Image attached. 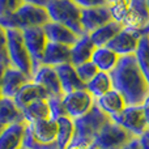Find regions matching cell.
I'll return each mask as SVG.
<instances>
[{
  "label": "cell",
  "mask_w": 149,
  "mask_h": 149,
  "mask_svg": "<svg viewBox=\"0 0 149 149\" xmlns=\"http://www.w3.org/2000/svg\"><path fill=\"white\" fill-rule=\"evenodd\" d=\"M113 88L124 98L127 106H141L149 94V82L135 55L122 56L118 65L110 72Z\"/></svg>",
  "instance_id": "cell-1"
},
{
  "label": "cell",
  "mask_w": 149,
  "mask_h": 149,
  "mask_svg": "<svg viewBox=\"0 0 149 149\" xmlns=\"http://www.w3.org/2000/svg\"><path fill=\"white\" fill-rule=\"evenodd\" d=\"M74 120V136L73 140L85 143L88 145H93L95 137L101 132V130L111 120V116L106 114L97 103L93 105L90 111L85 115L80 116Z\"/></svg>",
  "instance_id": "cell-2"
},
{
  "label": "cell",
  "mask_w": 149,
  "mask_h": 149,
  "mask_svg": "<svg viewBox=\"0 0 149 149\" xmlns=\"http://www.w3.org/2000/svg\"><path fill=\"white\" fill-rule=\"evenodd\" d=\"M50 21L51 18H50L46 7L25 3L13 15L0 18V25L4 26L5 29L16 28L24 30V29L34 28V26H45Z\"/></svg>",
  "instance_id": "cell-3"
},
{
  "label": "cell",
  "mask_w": 149,
  "mask_h": 149,
  "mask_svg": "<svg viewBox=\"0 0 149 149\" xmlns=\"http://www.w3.org/2000/svg\"><path fill=\"white\" fill-rule=\"evenodd\" d=\"M46 9L51 21L70 28L79 37L85 36L81 25V8L73 0H49Z\"/></svg>",
  "instance_id": "cell-4"
},
{
  "label": "cell",
  "mask_w": 149,
  "mask_h": 149,
  "mask_svg": "<svg viewBox=\"0 0 149 149\" xmlns=\"http://www.w3.org/2000/svg\"><path fill=\"white\" fill-rule=\"evenodd\" d=\"M7 47L9 63L12 67L22 71L33 80L34 74V63L28 47L24 41V34L21 29L8 28L7 29Z\"/></svg>",
  "instance_id": "cell-5"
},
{
  "label": "cell",
  "mask_w": 149,
  "mask_h": 149,
  "mask_svg": "<svg viewBox=\"0 0 149 149\" xmlns=\"http://www.w3.org/2000/svg\"><path fill=\"white\" fill-rule=\"evenodd\" d=\"M135 136L131 132L127 131L120 124H118L116 122H114L111 119L101 130V132L95 137L93 144L100 149H122Z\"/></svg>",
  "instance_id": "cell-6"
},
{
  "label": "cell",
  "mask_w": 149,
  "mask_h": 149,
  "mask_svg": "<svg viewBox=\"0 0 149 149\" xmlns=\"http://www.w3.org/2000/svg\"><path fill=\"white\" fill-rule=\"evenodd\" d=\"M111 119L136 137L141 136L143 132L149 128L141 106H126L124 110L113 115Z\"/></svg>",
  "instance_id": "cell-7"
},
{
  "label": "cell",
  "mask_w": 149,
  "mask_h": 149,
  "mask_svg": "<svg viewBox=\"0 0 149 149\" xmlns=\"http://www.w3.org/2000/svg\"><path fill=\"white\" fill-rule=\"evenodd\" d=\"M24 41L28 47V51L30 54L31 59L34 63V72L37 68L41 65V60L43 56V52L46 50V46L49 43V38L46 36L43 26H34V28H28L22 30Z\"/></svg>",
  "instance_id": "cell-8"
},
{
  "label": "cell",
  "mask_w": 149,
  "mask_h": 149,
  "mask_svg": "<svg viewBox=\"0 0 149 149\" xmlns=\"http://www.w3.org/2000/svg\"><path fill=\"white\" fill-rule=\"evenodd\" d=\"M95 103V100L89 90L81 89V90H74V92L67 93L64 94V106L67 114L70 118L77 119L80 116L85 115L93 105Z\"/></svg>",
  "instance_id": "cell-9"
},
{
  "label": "cell",
  "mask_w": 149,
  "mask_h": 149,
  "mask_svg": "<svg viewBox=\"0 0 149 149\" xmlns=\"http://www.w3.org/2000/svg\"><path fill=\"white\" fill-rule=\"evenodd\" d=\"M143 34L144 30H131L124 28L106 47L115 51L120 58L135 55Z\"/></svg>",
  "instance_id": "cell-10"
},
{
  "label": "cell",
  "mask_w": 149,
  "mask_h": 149,
  "mask_svg": "<svg viewBox=\"0 0 149 149\" xmlns=\"http://www.w3.org/2000/svg\"><path fill=\"white\" fill-rule=\"evenodd\" d=\"M111 12L109 5L93 8H81V25L84 28L85 34H90L95 29L111 22Z\"/></svg>",
  "instance_id": "cell-11"
},
{
  "label": "cell",
  "mask_w": 149,
  "mask_h": 149,
  "mask_svg": "<svg viewBox=\"0 0 149 149\" xmlns=\"http://www.w3.org/2000/svg\"><path fill=\"white\" fill-rule=\"evenodd\" d=\"M123 28L144 30L149 25V8L147 0H131V9L122 22Z\"/></svg>",
  "instance_id": "cell-12"
},
{
  "label": "cell",
  "mask_w": 149,
  "mask_h": 149,
  "mask_svg": "<svg viewBox=\"0 0 149 149\" xmlns=\"http://www.w3.org/2000/svg\"><path fill=\"white\" fill-rule=\"evenodd\" d=\"M31 81L37 82L47 90L50 95H64L56 68L51 65H39L33 74Z\"/></svg>",
  "instance_id": "cell-13"
},
{
  "label": "cell",
  "mask_w": 149,
  "mask_h": 149,
  "mask_svg": "<svg viewBox=\"0 0 149 149\" xmlns=\"http://www.w3.org/2000/svg\"><path fill=\"white\" fill-rule=\"evenodd\" d=\"M30 81L31 77H29L22 71L17 70L12 65L5 67L4 73H3V97L15 98L18 90Z\"/></svg>",
  "instance_id": "cell-14"
},
{
  "label": "cell",
  "mask_w": 149,
  "mask_h": 149,
  "mask_svg": "<svg viewBox=\"0 0 149 149\" xmlns=\"http://www.w3.org/2000/svg\"><path fill=\"white\" fill-rule=\"evenodd\" d=\"M28 122L9 124L0 135V149H21L24 147Z\"/></svg>",
  "instance_id": "cell-15"
},
{
  "label": "cell",
  "mask_w": 149,
  "mask_h": 149,
  "mask_svg": "<svg viewBox=\"0 0 149 149\" xmlns=\"http://www.w3.org/2000/svg\"><path fill=\"white\" fill-rule=\"evenodd\" d=\"M70 62H71V47L49 41L46 50L43 52V56H42L41 65L58 67L60 64Z\"/></svg>",
  "instance_id": "cell-16"
},
{
  "label": "cell",
  "mask_w": 149,
  "mask_h": 149,
  "mask_svg": "<svg viewBox=\"0 0 149 149\" xmlns=\"http://www.w3.org/2000/svg\"><path fill=\"white\" fill-rule=\"evenodd\" d=\"M56 72L59 76L60 84H62V89L64 92V94L74 90H81V89H86V84L80 80L79 74H77L76 67L71 63H64V64L58 65Z\"/></svg>",
  "instance_id": "cell-17"
},
{
  "label": "cell",
  "mask_w": 149,
  "mask_h": 149,
  "mask_svg": "<svg viewBox=\"0 0 149 149\" xmlns=\"http://www.w3.org/2000/svg\"><path fill=\"white\" fill-rule=\"evenodd\" d=\"M43 29L46 31V36L50 42H56V43L65 45L68 47H72L80 38L70 28H67V26L62 25L59 22H54V21L47 22L43 26Z\"/></svg>",
  "instance_id": "cell-18"
},
{
  "label": "cell",
  "mask_w": 149,
  "mask_h": 149,
  "mask_svg": "<svg viewBox=\"0 0 149 149\" xmlns=\"http://www.w3.org/2000/svg\"><path fill=\"white\" fill-rule=\"evenodd\" d=\"M50 94L47 93V90L45 88H42L41 85H38L37 82L30 81L28 84H25L18 93L15 95L13 101L16 102V105L22 110L24 107H26L28 105H30L31 102L38 100H49Z\"/></svg>",
  "instance_id": "cell-19"
},
{
  "label": "cell",
  "mask_w": 149,
  "mask_h": 149,
  "mask_svg": "<svg viewBox=\"0 0 149 149\" xmlns=\"http://www.w3.org/2000/svg\"><path fill=\"white\" fill-rule=\"evenodd\" d=\"M31 127V132H33L34 137L42 144H54L56 143L58 136V122L52 118L49 119H42V120H37L34 123H29Z\"/></svg>",
  "instance_id": "cell-20"
},
{
  "label": "cell",
  "mask_w": 149,
  "mask_h": 149,
  "mask_svg": "<svg viewBox=\"0 0 149 149\" xmlns=\"http://www.w3.org/2000/svg\"><path fill=\"white\" fill-rule=\"evenodd\" d=\"M95 45L92 42L89 34L80 37L79 41L71 47V64L74 67L80 64H84L86 62L92 60V56L95 51Z\"/></svg>",
  "instance_id": "cell-21"
},
{
  "label": "cell",
  "mask_w": 149,
  "mask_h": 149,
  "mask_svg": "<svg viewBox=\"0 0 149 149\" xmlns=\"http://www.w3.org/2000/svg\"><path fill=\"white\" fill-rule=\"evenodd\" d=\"M123 29L124 28L120 22H116V21L113 20L111 22L106 24V25L92 31L89 34V37L93 43L95 45V47H103V46H107Z\"/></svg>",
  "instance_id": "cell-22"
},
{
  "label": "cell",
  "mask_w": 149,
  "mask_h": 149,
  "mask_svg": "<svg viewBox=\"0 0 149 149\" xmlns=\"http://www.w3.org/2000/svg\"><path fill=\"white\" fill-rule=\"evenodd\" d=\"M26 122L24 118V113L13 101V98L3 97L0 100V123L4 126L15 123Z\"/></svg>",
  "instance_id": "cell-23"
},
{
  "label": "cell",
  "mask_w": 149,
  "mask_h": 149,
  "mask_svg": "<svg viewBox=\"0 0 149 149\" xmlns=\"http://www.w3.org/2000/svg\"><path fill=\"white\" fill-rule=\"evenodd\" d=\"M120 56L116 54L115 51H113L111 49L103 46V47H97L92 56V62L94 63V65L102 72L110 73L114 68L118 65Z\"/></svg>",
  "instance_id": "cell-24"
},
{
  "label": "cell",
  "mask_w": 149,
  "mask_h": 149,
  "mask_svg": "<svg viewBox=\"0 0 149 149\" xmlns=\"http://www.w3.org/2000/svg\"><path fill=\"white\" fill-rule=\"evenodd\" d=\"M95 103L110 116L120 113V111L124 110L127 106L124 98L122 97L120 93L115 89H111L110 92L103 94L102 97L97 98V100H95Z\"/></svg>",
  "instance_id": "cell-25"
},
{
  "label": "cell",
  "mask_w": 149,
  "mask_h": 149,
  "mask_svg": "<svg viewBox=\"0 0 149 149\" xmlns=\"http://www.w3.org/2000/svg\"><path fill=\"white\" fill-rule=\"evenodd\" d=\"M24 118L28 123H34L37 120L51 118V111H50L49 101L47 100H38L31 102L26 107L22 109Z\"/></svg>",
  "instance_id": "cell-26"
},
{
  "label": "cell",
  "mask_w": 149,
  "mask_h": 149,
  "mask_svg": "<svg viewBox=\"0 0 149 149\" xmlns=\"http://www.w3.org/2000/svg\"><path fill=\"white\" fill-rule=\"evenodd\" d=\"M113 88V81H111V76L107 72H102L100 71L89 82L86 84V90L94 97V100L102 97L107 92H110Z\"/></svg>",
  "instance_id": "cell-27"
},
{
  "label": "cell",
  "mask_w": 149,
  "mask_h": 149,
  "mask_svg": "<svg viewBox=\"0 0 149 149\" xmlns=\"http://www.w3.org/2000/svg\"><path fill=\"white\" fill-rule=\"evenodd\" d=\"M59 130H58L56 144L59 149H65L71 144L74 136V120L70 116H62L56 119Z\"/></svg>",
  "instance_id": "cell-28"
},
{
  "label": "cell",
  "mask_w": 149,
  "mask_h": 149,
  "mask_svg": "<svg viewBox=\"0 0 149 149\" xmlns=\"http://www.w3.org/2000/svg\"><path fill=\"white\" fill-rule=\"evenodd\" d=\"M135 58H136L137 63L140 65V70L143 71V73L149 82V38L145 31L141 36L139 47L135 52Z\"/></svg>",
  "instance_id": "cell-29"
},
{
  "label": "cell",
  "mask_w": 149,
  "mask_h": 149,
  "mask_svg": "<svg viewBox=\"0 0 149 149\" xmlns=\"http://www.w3.org/2000/svg\"><path fill=\"white\" fill-rule=\"evenodd\" d=\"M109 8H110L113 20L122 24L131 9V0H118L113 4H109Z\"/></svg>",
  "instance_id": "cell-30"
},
{
  "label": "cell",
  "mask_w": 149,
  "mask_h": 149,
  "mask_svg": "<svg viewBox=\"0 0 149 149\" xmlns=\"http://www.w3.org/2000/svg\"><path fill=\"white\" fill-rule=\"evenodd\" d=\"M47 101H49L52 119L56 120V119L62 118V116H68L64 106V95H50Z\"/></svg>",
  "instance_id": "cell-31"
},
{
  "label": "cell",
  "mask_w": 149,
  "mask_h": 149,
  "mask_svg": "<svg viewBox=\"0 0 149 149\" xmlns=\"http://www.w3.org/2000/svg\"><path fill=\"white\" fill-rule=\"evenodd\" d=\"M24 148H26V149H59L56 143H54V144H42V143H39L34 137L33 132H31V127L29 123L26 126V131H25Z\"/></svg>",
  "instance_id": "cell-32"
},
{
  "label": "cell",
  "mask_w": 149,
  "mask_h": 149,
  "mask_svg": "<svg viewBox=\"0 0 149 149\" xmlns=\"http://www.w3.org/2000/svg\"><path fill=\"white\" fill-rule=\"evenodd\" d=\"M76 71H77V74H79L80 80H81L84 84H88V82H89L90 80L95 76V74L100 72V70L95 67L94 63H93L92 60H90V62L84 63V64L77 65Z\"/></svg>",
  "instance_id": "cell-33"
},
{
  "label": "cell",
  "mask_w": 149,
  "mask_h": 149,
  "mask_svg": "<svg viewBox=\"0 0 149 149\" xmlns=\"http://www.w3.org/2000/svg\"><path fill=\"white\" fill-rule=\"evenodd\" d=\"M24 4V0H0V18L13 15Z\"/></svg>",
  "instance_id": "cell-34"
},
{
  "label": "cell",
  "mask_w": 149,
  "mask_h": 149,
  "mask_svg": "<svg viewBox=\"0 0 149 149\" xmlns=\"http://www.w3.org/2000/svg\"><path fill=\"white\" fill-rule=\"evenodd\" d=\"M0 64L4 67L10 65L7 47V29L1 25H0Z\"/></svg>",
  "instance_id": "cell-35"
},
{
  "label": "cell",
  "mask_w": 149,
  "mask_h": 149,
  "mask_svg": "<svg viewBox=\"0 0 149 149\" xmlns=\"http://www.w3.org/2000/svg\"><path fill=\"white\" fill-rule=\"evenodd\" d=\"M80 8H93L101 5H109L106 0H73Z\"/></svg>",
  "instance_id": "cell-36"
},
{
  "label": "cell",
  "mask_w": 149,
  "mask_h": 149,
  "mask_svg": "<svg viewBox=\"0 0 149 149\" xmlns=\"http://www.w3.org/2000/svg\"><path fill=\"white\" fill-rule=\"evenodd\" d=\"M122 149H143L141 144H140V139L135 136L128 144H126Z\"/></svg>",
  "instance_id": "cell-37"
},
{
  "label": "cell",
  "mask_w": 149,
  "mask_h": 149,
  "mask_svg": "<svg viewBox=\"0 0 149 149\" xmlns=\"http://www.w3.org/2000/svg\"><path fill=\"white\" fill-rule=\"evenodd\" d=\"M92 145H88L85 143H81V141H76V140H72L71 144L68 145L65 149H89Z\"/></svg>",
  "instance_id": "cell-38"
},
{
  "label": "cell",
  "mask_w": 149,
  "mask_h": 149,
  "mask_svg": "<svg viewBox=\"0 0 149 149\" xmlns=\"http://www.w3.org/2000/svg\"><path fill=\"white\" fill-rule=\"evenodd\" d=\"M140 139V144H141L143 149H149V128L147 131L143 132L141 136H139Z\"/></svg>",
  "instance_id": "cell-39"
},
{
  "label": "cell",
  "mask_w": 149,
  "mask_h": 149,
  "mask_svg": "<svg viewBox=\"0 0 149 149\" xmlns=\"http://www.w3.org/2000/svg\"><path fill=\"white\" fill-rule=\"evenodd\" d=\"M141 107H143V110H144V115H145V119H147V123H148V127H149V94L144 100Z\"/></svg>",
  "instance_id": "cell-40"
},
{
  "label": "cell",
  "mask_w": 149,
  "mask_h": 149,
  "mask_svg": "<svg viewBox=\"0 0 149 149\" xmlns=\"http://www.w3.org/2000/svg\"><path fill=\"white\" fill-rule=\"evenodd\" d=\"M26 4H33V5H39V7H46L49 0H24Z\"/></svg>",
  "instance_id": "cell-41"
},
{
  "label": "cell",
  "mask_w": 149,
  "mask_h": 149,
  "mask_svg": "<svg viewBox=\"0 0 149 149\" xmlns=\"http://www.w3.org/2000/svg\"><path fill=\"white\" fill-rule=\"evenodd\" d=\"M4 65L0 64V100L3 98V73H4Z\"/></svg>",
  "instance_id": "cell-42"
},
{
  "label": "cell",
  "mask_w": 149,
  "mask_h": 149,
  "mask_svg": "<svg viewBox=\"0 0 149 149\" xmlns=\"http://www.w3.org/2000/svg\"><path fill=\"white\" fill-rule=\"evenodd\" d=\"M5 127H7V126H4V124H1V123H0V135H1V132L4 131V128H5Z\"/></svg>",
  "instance_id": "cell-43"
},
{
  "label": "cell",
  "mask_w": 149,
  "mask_h": 149,
  "mask_svg": "<svg viewBox=\"0 0 149 149\" xmlns=\"http://www.w3.org/2000/svg\"><path fill=\"white\" fill-rule=\"evenodd\" d=\"M144 31H145V33H147V36H148V38H149V25H148L147 28L144 29Z\"/></svg>",
  "instance_id": "cell-44"
},
{
  "label": "cell",
  "mask_w": 149,
  "mask_h": 149,
  "mask_svg": "<svg viewBox=\"0 0 149 149\" xmlns=\"http://www.w3.org/2000/svg\"><path fill=\"white\" fill-rule=\"evenodd\" d=\"M115 1H118V0H106L107 4H113V3H115Z\"/></svg>",
  "instance_id": "cell-45"
},
{
  "label": "cell",
  "mask_w": 149,
  "mask_h": 149,
  "mask_svg": "<svg viewBox=\"0 0 149 149\" xmlns=\"http://www.w3.org/2000/svg\"><path fill=\"white\" fill-rule=\"evenodd\" d=\"M89 149H100V148H98V147H95V145H94V144H93V145H92V147H90Z\"/></svg>",
  "instance_id": "cell-46"
},
{
  "label": "cell",
  "mask_w": 149,
  "mask_h": 149,
  "mask_svg": "<svg viewBox=\"0 0 149 149\" xmlns=\"http://www.w3.org/2000/svg\"><path fill=\"white\" fill-rule=\"evenodd\" d=\"M147 3H148V8H149V0H147Z\"/></svg>",
  "instance_id": "cell-47"
},
{
  "label": "cell",
  "mask_w": 149,
  "mask_h": 149,
  "mask_svg": "<svg viewBox=\"0 0 149 149\" xmlns=\"http://www.w3.org/2000/svg\"><path fill=\"white\" fill-rule=\"evenodd\" d=\"M21 149H26V148H24V147H22V148H21Z\"/></svg>",
  "instance_id": "cell-48"
}]
</instances>
